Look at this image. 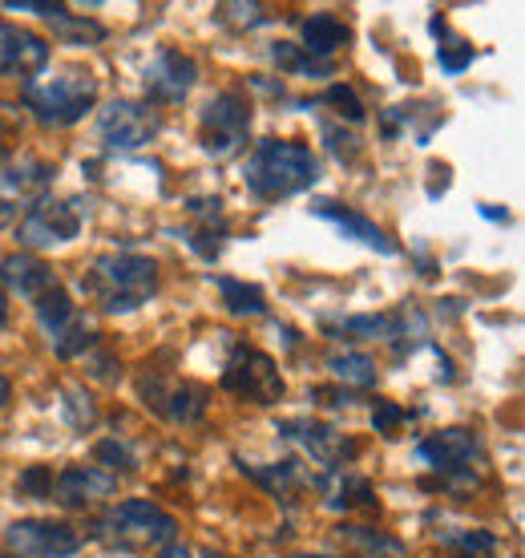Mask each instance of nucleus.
<instances>
[{"instance_id": "f257e3e1", "label": "nucleus", "mask_w": 525, "mask_h": 558, "mask_svg": "<svg viewBox=\"0 0 525 558\" xmlns=\"http://www.w3.org/2000/svg\"><path fill=\"white\" fill-rule=\"evenodd\" d=\"M319 179V158L312 154V146L288 138H262L255 142L247 167H243V182L247 191L262 203L276 198H291L307 191Z\"/></svg>"}, {"instance_id": "f03ea898", "label": "nucleus", "mask_w": 525, "mask_h": 558, "mask_svg": "<svg viewBox=\"0 0 525 558\" xmlns=\"http://www.w3.org/2000/svg\"><path fill=\"white\" fill-rule=\"evenodd\" d=\"M85 288L94 292V300L106 312H134L158 292V264L150 255L134 252L97 255L89 276H85Z\"/></svg>"}, {"instance_id": "7ed1b4c3", "label": "nucleus", "mask_w": 525, "mask_h": 558, "mask_svg": "<svg viewBox=\"0 0 525 558\" xmlns=\"http://www.w3.org/2000/svg\"><path fill=\"white\" fill-rule=\"evenodd\" d=\"M97 531L118 550H162L179 538V522L162 506L146 502V498H130V502L113 506Z\"/></svg>"}, {"instance_id": "20e7f679", "label": "nucleus", "mask_w": 525, "mask_h": 558, "mask_svg": "<svg viewBox=\"0 0 525 558\" xmlns=\"http://www.w3.org/2000/svg\"><path fill=\"white\" fill-rule=\"evenodd\" d=\"M21 98L41 126H73L94 110L97 82L89 73H57L49 82H25Z\"/></svg>"}, {"instance_id": "39448f33", "label": "nucleus", "mask_w": 525, "mask_h": 558, "mask_svg": "<svg viewBox=\"0 0 525 558\" xmlns=\"http://www.w3.org/2000/svg\"><path fill=\"white\" fill-rule=\"evenodd\" d=\"M251 134V101L239 89H222L207 101L203 122H198V142L210 158H231L247 146Z\"/></svg>"}, {"instance_id": "423d86ee", "label": "nucleus", "mask_w": 525, "mask_h": 558, "mask_svg": "<svg viewBox=\"0 0 525 558\" xmlns=\"http://www.w3.org/2000/svg\"><path fill=\"white\" fill-rule=\"evenodd\" d=\"M416 458L441 474L444 486H477L481 482V441L469 429H444L416 446Z\"/></svg>"}, {"instance_id": "0eeeda50", "label": "nucleus", "mask_w": 525, "mask_h": 558, "mask_svg": "<svg viewBox=\"0 0 525 558\" xmlns=\"http://www.w3.org/2000/svg\"><path fill=\"white\" fill-rule=\"evenodd\" d=\"M222 389L239 401H251V405H276L283 397V377L267 352L235 344V356L222 368Z\"/></svg>"}, {"instance_id": "6e6552de", "label": "nucleus", "mask_w": 525, "mask_h": 558, "mask_svg": "<svg viewBox=\"0 0 525 558\" xmlns=\"http://www.w3.org/2000/svg\"><path fill=\"white\" fill-rule=\"evenodd\" d=\"M82 219H85V210L77 198H41V203L16 223V239H21V247H33V252L65 247V243L77 239Z\"/></svg>"}, {"instance_id": "1a4fd4ad", "label": "nucleus", "mask_w": 525, "mask_h": 558, "mask_svg": "<svg viewBox=\"0 0 525 558\" xmlns=\"http://www.w3.org/2000/svg\"><path fill=\"white\" fill-rule=\"evenodd\" d=\"M138 397L142 405L167 417L170 425H194L207 413V392L186 385L179 377H162V373H142L138 377Z\"/></svg>"}, {"instance_id": "9d476101", "label": "nucleus", "mask_w": 525, "mask_h": 558, "mask_svg": "<svg viewBox=\"0 0 525 558\" xmlns=\"http://www.w3.org/2000/svg\"><path fill=\"white\" fill-rule=\"evenodd\" d=\"M4 543H9V555L21 558H70L82 550V534L65 522L25 518V522H13L4 531Z\"/></svg>"}, {"instance_id": "9b49d317", "label": "nucleus", "mask_w": 525, "mask_h": 558, "mask_svg": "<svg viewBox=\"0 0 525 558\" xmlns=\"http://www.w3.org/2000/svg\"><path fill=\"white\" fill-rule=\"evenodd\" d=\"M158 130H162L158 110L142 106V101H110L97 118V134L113 150H138V146L158 138Z\"/></svg>"}, {"instance_id": "f8f14e48", "label": "nucleus", "mask_w": 525, "mask_h": 558, "mask_svg": "<svg viewBox=\"0 0 525 558\" xmlns=\"http://www.w3.org/2000/svg\"><path fill=\"white\" fill-rule=\"evenodd\" d=\"M37 320H41L45 336L53 340V352L61 361H73L77 352L94 344V332L85 328V320L77 316V304L61 288H53V292H45L37 300Z\"/></svg>"}, {"instance_id": "ddd939ff", "label": "nucleus", "mask_w": 525, "mask_h": 558, "mask_svg": "<svg viewBox=\"0 0 525 558\" xmlns=\"http://www.w3.org/2000/svg\"><path fill=\"white\" fill-rule=\"evenodd\" d=\"M279 433L291 437L295 446H304L307 458L319 461V465H328V470H340V465H347V461L359 453L356 441H347L344 433L332 429V425H323V421L291 417V421H279Z\"/></svg>"}, {"instance_id": "4468645a", "label": "nucleus", "mask_w": 525, "mask_h": 558, "mask_svg": "<svg viewBox=\"0 0 525 558\" xmlns=\"http://www.w3.org/2000/svg\"><path fill=\"white\" fill-rule=\"evenodd\" d=\"M194 82H198V65L182 49H162L146 65V98L158 101V106L182 101L194 89Z\"/></svg>"}, {"instance_id": "2eb2a0df", "label": "nucleus", "mask_w": 525, "mask_h": 558, "mask_svg": "<svg viewBox=\"0 0 525 558\" xmlns=\"http://www.w3.org/2000/svg\"><path fill=\"white\" fill-rule=\"evenodd\" d=\"M118 489V477L110 470H97V465H70L53 477V494L49 502L65 506V510H85V506L110 498Z\"/></svg>"}, {"instance_id": "dca6fc26", "label": "nucleus", "mask_w": 525, "mask_h": 558, "mask_svg": "<svg viewBox=\"0 0 525 558\" xmlns=\"http://www.w3.org/2000/svg\"><path fill=\"white\" fill-rule=\"evenodd\" d=\"M49 41L37 37V33H28L21 25H9V21H0V73H9V77H28L33 82V73H41L49 65Z\"/></svg>"}, {"instance_id": "f3484780", "label": "nucleus", "mask_w": 525, "mask_h": 558, "mask_svg": "<svg viewBox=\"0 0 525 558\" xmlns=\"http://www.w3.org/2000/svg\"><path fill=\"white\" fill-rule=\"evenodd\" d=\"M0 283L9 288L13 295H21V300H41L45 292H53V288H61L57 283V271L45 259H37V255H4L0 259Z\"/></svg>"}, {"instance_id": "a211bd4d", "label": "nucleus", "mask_w": 525, "mask_h": 558, "mask_svg": "<svg viewBox=\"0 0 525 558\" xmlns=\"http://www.w3.org/2000/svg\"><path fill=\"white\" fill-rule=\"evenodd\" d=\"M319 215V219H328V223H335L340 231H344L347 239H356V243H364V247H376L380 255H396V243L380 231V227L373 223V219H364L359 210L352 207H340V203H332V198H323V203H316L312 207Z\"/></svg>"}, {"instance_id": "6ab92c4d", "label": "nucleus", "mask_w": 525, "mask_h": 558, "mask_svg": "<svg viewBox=\"0 0 525 558\" xmlns=\"http://www.w3.org/2000/svg\"><path fill=\"white\" fill-rule=\"evenodd\" d=\"M300 33H304V45H300V49H304L307 57H316V61H328L335 49H347V41H352V28L332 13L307 16Z\"/></svg>"}, {"instance_id": "aec40b11", "label": "nucleus", "mask_w": 525, "mask_h": 558, "mask_svg": "<svg viewBox=\"0 0 525 558\" xmlns=\"http://www.w3.org/2000/svg\"><path fill=\"white\" fill-rule=\"evenodd\" d=\"M243 474L255 477V482H259V486H267L271 494H295V489H304V486H312V482H319V477H312L304 470V461H295V458L276 461V465H247V461H243Z\"/></svg>"}, {"instance_id": "412c9836", "label": "nucleus", "mask_w": 525, "mask_h": 558, "mask_svg": "<svg viewBox=\"0 0 525 558\" xmlns=\"http://www.w3.org/2000/svg\"><path fill=\"white\" fill-rule=\"evenodd\" d=\"M49 179H53V167L41 162V158H33V154H25L21 162H4V167H0V191H4V195H33V191H45Z\"/></svg>"}, {"instance_id": "4be33fe9", "label": "nucleus", "mask_w": 525, "mask_h": 558, "mask_svg": "<svg viewBox=\"0 0 525 558\" xmlns=\"http://www.w3.org/2000/svg\"><path fill=\"white\" fill-rule=\"evenodd\" d=\"M215 288L222 295V307L239 316V320H251V316H262L267 312V295L262 288L247 283V279H231V276H215Z\"/></svg>"}, {"instance_id": "5701e85b", "label": "nucleus", "mask_w": 525, "mask_h": 558, "mask_svg": "<svg viewBox=\"0 0 525 558\" xmlns=\"http://www.w3.org/2000/svg\"><path fill=\"white\" fill-rule=\"evenodd\" d=\"M319 486L328 489V506L332 510H352V506H364V510H376V489L368 477L359 474H335L332 482H319Z\"/></svg>"}, {"instance_id": "b1692460", "label": "nucleus", "mask_w": 525, "mask_h": 558, "mask_svg": "<svg viewBox=\"0 0 525 558\" xmlns=\"http://www.w3.org/2000/svg\"><path fill=\"white\" fill-rule=\"evenodd\" d=\"M328 368H332L335 380H344V385H352V389H373L376 385V361L373 356H364V352H332L328 356Z\"/></svg>"}, {"instance_id": "393cba45", "label": "nucleus", "mask_w": 525, "mask_h": 558, "mask_svg": "<svg viewBox=\"0 0 525 558\" xmlns=\"http://www.w3.org/2000/svg\"><path fill=\"white\" fill-rule=\"evenodd\" d=\"M396 324L401 316H352V320L328 324V332L335 340H388L396 336Z\"/></svg>"}, {"instance_id": "a878e982", "label": "nucleus", "mask_w": 525, "mask_h": 558, "mask_svg": "<svg viewBox=\"0 0 525 558\" xmlns=\"http://www.w3.org/2000/svg\"><path fill=\"white\" fill-rule=\"evenodd\" d=\"M271 57H276L279 70H288V73H304V77H328V73H332L328 61H316V57H307L300 45H288V41L271 45Z\"/></svg>"}, {"instance_id": "bb28decb", "label": "nucleus", "mask_w": 525, "mask_h": 558, "mask_svg": "<svg viewBox=\"0 0 525 558\" xmlns=\"http://www.w3.org/2000/svg\"><path fill=\"white\" fill-rule=\"evenodd\" d=\"M61 409H65V417H70V425L73 429H94L97 425V405L89 401V392L85 389H77V385H65L61 389Z\"/></svg>"}, {"instance_id": "cd10ccee", "label": "nucleus", "mask_w": 525, "mask_h": 558, "mask_svg": "<svg viewBox=\"0 0 525 558\" xmlns=\"http://www.w3.org/2000/svg\"><path fill=\"white\" fill-rule=\"evenodd\" d=\"M340 538H347L352 546H359L364 555H373V558H380V555H401L404 546L396 543V538H384L380 531H368V526H344L340 531Z\"/></svg>"}, {"instance_id": "c85d7f7f", "label": "nucleus", "mask_w": 525, "mask_h": 558, "mask_svg": "<svg viewBox=\"0 0 525 558\" xmlns=\"http://www.w3.org/2000/svg\"><path fill=\"white\" fill-rule=\"evenodd\" d=\"M441 543L465 550L469 558H493V550H498V538L489 531H444Z\"/></svg>"}, {"instance_id": "c756f323", "label": "nucleus", "mask_w": 525, "mask_h": 558, "mask_svg": "<svg viewBox=\"0 0 525 558\" xmlns=\"http://www.w3.org/2000/svg\"><path fill=\"white\" fill-rule=\"evenodd\" d=\"M16 494L33 498V502H49V494H53V470L49 465H28L25 474L16 477Z\"/></svg>"}, {"instance_id": "7c9ffc66", "label": "nucleus", "mask_w": 525, "mask_h": 558, "mask_svg": "<svg viewBox=\"0 0 525 558\" xmlns=\"http://www.w3.org/2000/svg\"><path fill=\"white\" fill-rule=\"evenodd\" d=\"M53 25H57V33L65 37V41H77V45H85V41H101L106 37V28L97 25V21H82V16H70L65 9L53 16Z\"/></svg>"}, {"instance_id": "2f4dec72", "label": "nucleus", "mask_w": 525, "mask_h": 558, "mask_svg": "<svg viewBox=\"0 0 525 558\" xmlns=\"http://www.w3.org/2000/svg\"><path fill=\"white\" fill-rule=\"evenodd\" d=\"M97 461H101V465H113V470H122V474H134V470L142 465L138 453H134L130 441H122V437L101 441V446H97Z\"/></svg>"}, {"instance_id": "473e14b6", "label": "nucleus", "mask_w": 525, "mask_h": 558, "mask_svg": "<svg viewBox=\"0 0 525 558\" xmlns=\"http://www.w3.org/2000/svg\"><path fill=\"white\" fill-rule=\"evenodd\" d=\"M323 101L335 106V113L347 118V122H364V101H359V94L352 85H328V89H323Z\"/></svg>"}, {"instance_id": "72a5a7b5", "label": "nucleus", "mask_w": 525, "mask_h": 558, "mask_svg": "<svg viewBox=\"0 0 525 558\" xmlns=\"http://www.w3.org/2000/svg\"><path fill=\"white\" fill-rule=\"evenodd\" d=\"M219 21H227V25H262L267 21V9L262 4H222L219 9Z\"/></svg>"}, {"instance_id": "f704fd0d", "label": "nucleus", "mask_w": 525, "mask_h": 558, "mask_svg": "<svg viewBox=\"0 0 525 558\" xmlns=\"http://www.w3.org/2000/svg\"><path fill=\"white\" fill-rule=\"evenodd\" d=\"M437 57H441V70L444 73H465V65L473 61V45H465V41H444L441 49H437Z\"/></svg>"}, {"instance_id": "c9c22d12", "label": "nucleus", "mask_w": 525, "mask_h": 558, "mask_svg": "<svg viewBox=\"0 0 525 558\" xmlns=\"http://www.w3.org/2000/svg\"><path fill=\"white\" fill-rule=\"evenodd\" d=\"M408 421V409H401V405H392V401H376V409H373V425H376V433H392L396 425H404Z\"/></svg>"}, {"instance_id": "e433bc0d", "label": "nucleus", "mask_w": 525, "mask_h": 558, "mask_svg": "<svg viewBox=\"0 0 525 558\" xmlns=\"http://www.w3.org/2000/svg\"><path fill=\"white\" fill-rule=\"evenodd\" d=\"M9 9L13 13H37V16H49L53 21L61 13V4H45V0H9Z\"/></svg>"}, {"instance_id": "4c0bfd02", "label": "nucleus", "mask_w": 525, "mask_h": 558, "mask_svg": "<svg viewBox=\"0 0 525 558\" xmlns=\"http://www.w3.org/2000/svg\"><path fill=\"white\" fill-rule=\"evenodd\" d=\"M323 138H328V146H332L335 154H340V158H352V154H356V138H347L344 130H335V126H323Z\"/></svg>"}, {"instance_id": "58836bf2", "label": "nucleus", "mask_w": 525, "mask_h": 558, "mask_svg": "<svg viewBox=\"0 0 525 558\" xmlns=\"http://www.w3.org/2000/svg\"><path fill=\"white\" fill-rule=\"evenodd\" d=\"M312 397H316V401H323V405H352V397H347V389H344V392H332V389H312Z\"/></svg>"}, {"instance_id": "ea45409f", "label": "nucleus", "mask_w": 525, "mask_h": 558, "mask_svg": "<svg viewBox=\"0 0 525 558\" xmlns=\"http://www.w3.org/2000/svg\"><path fill=\"white\" fill-rule=\"evenodd\" d=\"M158 558H191V550H186V546H182L179 538H174V543L162 546V555H158Z\"/></svg>"}, {"instance_id": "a19ab883", "label": "nucleus", "mask_w": 525, "mask_h": 558, "mask_svg": "<svg viewBox=\"0 0 525 558\" xmlns=\"http://www.w3.org/2000/svg\"><path fill=\"white\" fill-rule=\"evenodd\" d=\"M9 401H13V385H9V377L0 373V409L9 405Z\"/></svg>"}, {"instance_id": "79ce46f5", "label": "nucleus", "mask_w": 525, "mask_h": 558, "mask_svg": "<svg viewBox=\"0 0 525 558\" xmlns=\"http://www.w3.org/2000/svg\"><path fill=\"white\" fill-rule=\"evenodd\" d=\"M13 215H16L13 203H9V198H0V227H4V223H13Z\"/></svg>"}, {"instance_id": "37998d69", "label": "nucleus", "mask_w": 525, "mask_h": 558, "mask_svg": "<svg viewBox=\"0 0 525 558\" xmlns=\"http://www.w3.org/2000/svg\"><path fill=\"white\" fill-rule=\"evenodd\" d=\"M481 215H485V219H510V210L493 207V203H485V207H481Z\"/></svg>"}, {"instance_id": "c03bdc74", "label": "nucleus", "mask_w": 525, "mask_h": 558, "mask_svg": "<svg viewBox=\"0 0 525 558\" xmlns=\"http://www.w3.org/2000/svg\"><path fill=\"white\" fill-rule=\"evenodd\" d=\"M9 324V300H4V292H0V328Z\"/></svg>"}, {"instance_id": "a18cd8bd", "label": "nucleus", "mask_w": 525, "mask_h": 558, "mask_svg": "<svg viewBox=\"0 0 525 558\" xmlns=\"http://www.w3.org/2000/svg\"><path fill=\"white\" fill-rule=\"evenodd\" d=\"M4 162H9V150H4V146H0V167H4Z\"/></svg>"}, {"instance_id": "49530a36", "label": "nucleus", "mask_w": 525, "mask_h": 558, "mask_svg": "<svg viewBox=\"0 0 525 558\" xmlns=\"http://www.w3.org/2000/svg\"><path fill=\"white\" fill-rule=\"evenodd\" d=\"M291 558H332V555H291Z\"/></svg>"}, {"instance_id": "de8ad7c7", "label": "nucleus", "mask_w": 525, "mask_h": 558, "mask_svg": "<svg viewBox=\"0 0 525 558\" xmlns=\"http://www.w3.org/2000/svg\"><path fill=\"white\" fill-rule=\"evenodd\" d=\"M207 558H227V555H207Z\"/></svg>"}, {"instance_id": "09e8293b", "label": "nucleus", "mask_w": 525, "mask_h": 558, "mask_svg": "<svg viewBox=\"0 0 525 558\" xmlns=\"http://www.w3.org/2000/svg\"><path fill=\"white\" fill-rule=\"evenodd\" d=\"M4 558H21V555H4Z\"/></svg>"}]
</instances>
